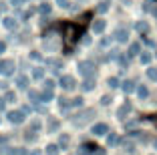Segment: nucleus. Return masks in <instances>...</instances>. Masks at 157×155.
I'll return each instance as SVG.
<instances>
[{"instance_id": "f257e3e1", "label": "nucleus", "mask_w": 157, "mask_h": 155, "mask_svg": "<svg viewBox=\"0 0 157 155\" xmlns=\"http://www.w3.org/2000/svg\"><path fill=\"white\" fill-rule=\"evenodd\" d=\"M78 73L83 75L85 79H91L93 75H95V67H93V63H89V60H81V63H78Z\"/></svg>"}, {"instance_id": "f03ea898", "label": "nucleus", "mask_w": 157, "mask_h": 155, "mask_svg": "<svg viewBox=\"0 0 157 155\" xmlns=\"http://www.w3.org/2000/svg\"><path fill=\"white\" fill-rule=\"evenodd\" d=\"M12 73H14V60L12 59L0 60V75H12Z\"/></svg>"}, {"instance_id": "7ed1b4c3", "label": "nucleus", "mask_w": 157, "mask_h": 155, "mask_svg": "<svg viewBox=\"0 0 157 155\" xmlns=\"http://www.w3.org/2000/svg\"><path fill=\"white\" fill-rule=\"evenodd\" d=\"M8 119L12 121V123L20 125L24 121V111H10V113H8Z\"/></svg>"}, {"instance_id": "20e7f679", "label": "nucleus", "mask_w": 157, "mask_h": 155, "mask_svg": "<svg viewBox=\"0 0 157 155\" xmlns=\"http://www.w3.org/2000/svg\"><path fill=\"white\" fill-rule=\"evenodd\" d=\"M60 87L67 89V91H71V89L75 87V79H73V77H69V75H65V77L60 79Z\"/></svg>"}, {"instance_id": "39448f33", "label": "nucleus", "mask_w": 157, "mask_h": 155, "mask_svg": "<svg viewBox=\"0 0 157 155\" xmlns=\"http://www.w3.org/2000/svg\"><path fill=\"white\" fill-rule=\"evenodd\" d=\"M107 131H109V127H107L105 123H97L95 127H93V133H95V135H99V137H101V135H105Z\"/></svg>"}, {"instance_id": "423d86ee", "label": "nucleus", "mask_w": 157, "mask_h": 155, "mask_svg": "<svg viewBox=\"0 0 157 155\" xmlns=\"http://www.w3.org/2000/svg\"><path fill=\"white\" fill-rule=\"evenodd\" d=\"M105 26H107L105 20H97V22H93V32H95V34H101V32L105 30Z\"/></svg>"}, {"instance_id": "0eeeda50", "label": "nucleus", "mask_w": 157, "mask_h": 155, "mask_svg": "<svg viewBox=\"0 0 157 155\" xmlns=\"http://www.w3.org/2000/svg\"><path fill=\"white\" fill-rule=\"evenodd\" d=\"M127 37H129V32L125 30V28H117V32H115V38H117L119 42H125V41H127Z\"/></svg>"}, {"instance_id": "6e6552de", "label": "nucleus", "mask_w": 157, "mask_h": 155, "mask_svg": "<svg viewBox=\"0 0 157 155\" xmlns=\"http://www.w3.org/2000/svg\"><path fill=\"white\" fill-rule=\"evenodd\" d=\"M93 149H97V147H93V145H89V143H87V145H83V147H81L78 155H91V151H93Z\"/></svg>"}, {"instance_id": "1a4fd4ad", "label": "nucleus", "mask_w": 157, "mask_h": 155, "mask_svg": "<svg viewBox=\"0 0 157 155\" xmlns=\"http://www.w3.org/2000/svg\"><path fill=\"white\" fill-rule=\"evenodd\" d=\"M131 111V105H123V107H119V111H117V117H125V115Z\"/></svg>"}, {"instance_id": "9d476101", "label": "nucleus", "mask_w": 157, "mask_h": 155, "mask_svg": "<svg viewBox=\"0 0 157 155\" xmlns=\"http://www.w3.org/2000/svg\"><path fill=\"white\" fill-rule=\"evenodd\" d=\"M123 91H125V93H133V91H135V85H133L131 81H125V83H123Z\"/></svg>"}, {"instance_id": "9b49d317", "label": "nucleus", "mask_w": 157, "mask_h": 155, "mask_svg": "<svg viewBox=\"0 0 157 155\" xmlns=\"http://www.w3.org/2000/svg\"><path fill=\"white\" fill-rule=\"evenodd\" d=\"M26 83H28V79L24 77V75H20V77H16V85H18L20 89H24V87H26Z\"/></svg>"}, {"instance_id": "f8f14e48", "label": "nucleus", "mask_w": 157, "mask_h": 155, "mask_svg": "<svg viewBox=\"0 0 157 155\" xmlns=\"http://www.w3.org/2000/svg\"><path fill=\"white\" fill-rule=\"evenodd\" d=\"M46 155H59V147L56 145H48L46 147Z\"/></svg>"}, {"instance_id": "ddd939ff", "label": "nucleus", "mask_w": 157, "mask_h": 155, "mask_svg": "<svg viewBox=\"0 0 157 155\" xmlns=\"http://www.w3.org/2000/svg\"><path fill=\"white\" fill-rule=\"evenodd\" d=\"M4 26L6 28H16V20L14 18H4Z\"/></svg>"}, {"instance_id": "4468645a", "label": "nucleus", "mask_w": 157, "mask_h": 155, "mask_svg": "<svg viewBox=\"0 0 157 155\" xmlns=\"http://www.w3.org/2000/svg\"><path fill=\"white\" fill-rule=\"evenodd\" d=\"M137 95H139V97H141V99H145V97H147V95H149V91H147V87H139V89H137Z\"/></svg>"}, {"instance_id": "2eb2a0df", "label": "nucleus", "mask_w": 157, "mask_h": 155, "mask_svg": "<svg viewBox=\"0 0 157 155\" xmlns=\"http://www.w3.org/2000/svg\"><path fill=\"white\" fill-rule=\"evenodd\" d=\"M33 77L34 79H42V77H44V71H42V68H34V71H33Z\"/></svg>"}, {"instance_id": "dca6fc26", "label": "nucleus", "mask_w": 157, "mask_h": 155, "mask_svg": "<svg viewBox=\"0 0 157 155\" xmlns=\"http://www.w3.org/2000/svg\"><path fill=\"white\" fill-rule=\"evenodd\" d=\"M93 89V81L91 79H85V83H83V91H91Z\"/></svg>"}, {"instance_id": "f3484780", "label": "nucleus", "mask_w": 157, "mask_h": 155, "mask_svg": "<svg viewBox=\"0 0 157 155\" xmlns=\"http://www.w3.org/2000/svg\"><path fill=\"white\" fill-rule=\"evenodd\" d=\"M109 87H111V89L119 87V79H117V77H111V79H109Z\"/></svg>"}, {"instance_id": "a211bd4d", "label": "nucleus", "mask_w": 157, "mask_h": 155, "mask_svg": "<svg viewBox=\"0 0 157 155\" xmlns=\"http://www.w3.org/2000/svg\"><path fill=\"white\" fill-rule=\"evenodd\" d=\"M51 99H52V91L44 89V93H42V101H51Z\"/></svg>"}, {"instance_id": "6ab92c4d", "label": "nucleus", "mask_w": 157, "mask_h": 155, "mask_svg": "<svg viewBox=\"0 0 157 155\" xmlns=\"http://www.w3.org/2000/svg\"><path fill=\"white\" fill-rule=\"evenodd\" d=\"M147 77L153 79V81H157V68H149V71H147Z\"/></svg>"}, {"instance_id": "aec40b11", "label": "nucleus", "mask_w": 157, "mask_h": 155, "mask_svg": "<svg viewBox=\"0 0 157 155\" xmlns=\"http://www.w3.org/2000/svg\"><path fill=\"white\" fill-rule=\"evenodd\" d=\"M44 87L48 89V91H52V89H55V81H52V79H46V81H44Z\"/></svg>"}, {"instance_id": "412c9836", "label": "nucleus", "mask_w": 157, "mask_h": 155, "mask_svg": "<svg viewBox=\"0 0 157 155\" xmlns=\"http://www.w3.org/2000/svg\"><path fill=\"white\" fill-rule=\"evenodd\" d=\"M137 52H139V45H137V42H133L131 48H129V55H137Z\"/></svg>"}, {"instance_id": "4be33fe9", "label": "nucleus", "mask_w": 157, "mask_h": 155, "mask_svg": "<svg viewBox=\"0 0 157 155\" xmlns=\"http://www.w3.org/2000/svg\"><path fill=\"white\" fill-rule=\"evenodd\" d=\"M14 99H16V95H14L12 91H8V93H6V97H4V101H6V103H10V101H14Z\"/></svg>"}, {"instance_id": "5701e85b", "label": "nucleus", "mask_w": 157, "mask_h": 155, "mask_svg": "<svg viewBox=\"0 0 157 155\" xmlns=\"http://www.w3.org/2000/svg\"><path fill=\"white\" fill-rule=\"evenodd\" d=\"M141 63L149 64V63H151V55H147V52H145V55H141Z\"/></svg>"}, {"instance_id": "b1692460", "label": "nucleus", "mask_w": 157, "mask_h": 155, "mask_svg": "<svg viewBox=\"0 0 157 155\" xmlns=\"http://www.w3.org/2000/svg\"><path fill=\"white\" fill-rule=\"evenodd\" d=\"M28 97H30V99H33V101H34V103H36V101H38V99H40V95H38V93H36V91H30V93H28Z\"/></svg>"}, {"instance_id": "393cba45", "label": "nucleus", "mask_w": 157, "mask_h": 155, "mask_svg": "<svg viewBox=\"0 0 157 155\" xmlns=\"http://www.w3.org/2000/svg\"><path fill=\"white\" fill-rule=\"evenodd\" d=\"M107 8H109V2H101V4H99V8H97V10H99V12H105Z\"/></svg>"}, {"instance_id": "a878e982", "label": "nucleus", "mask_w": 157, "mask_h": 155, "mask_svg": "<svg viewBox=\"0 0 157 155\" xmlns=\"http://www.w3.org/2000/svg\"><path fill=\"white\" fill-rule=\"evenodd\" d=\"M83 105V99H73V103H71V107H81Z\"/></svg>"}, {"instance_id": "bb28decb", "label": "nucleus", "mask_w": 157, "mask_h": 155, "mask_svg": "<svg viewBox=\"0 0 157 155\" xmlns=\"http://www.w3.org/2000/svg\"><path fill=\"white\" fill-rule=\"evenodd\" d=\"M137 30L139 32H145V30H147V24H145V22H139L137 24Z\"/></svg>"}, {"instance_id": "cd10ccee", "label": "nucleus", "mask_w": 157, "mask_h": 155, "mask_svg": "<svg viewBox=\"0 0 157 155\" xmlns=\"http://www.w3.org/2000/svg\"><path fill=\"white\" fill-rule=\"evenodd\" d=\"M56 4H59L60 8H67V6H69V0H56Z\"/></svg>"}, {"instance_id": "c85d7f7f", "label": "nucleus", "mask_w": 157, "mask_h": 155, "mask_svg": "<svg viewBox=\"0 0 157 155\" xmlns=\"http://www.w3.org/2000/svg\"><path fill=\"white\" fill-rule=\"evenodd\" d=\"M12 155H28V153H26V149H14Z\"/></svg>"}, {"instance_id": "c756f323", "label": "nucleus", "mask_w": 157, "mask_h": 155, "mask_svg": "<svg viewBox=\"0 0 157 155\" xmlns=\"http://www.w3.org/2000/svg\"><path fill=\"white\" fill-rule=\"evenodd\" d=\"M117 141H119V139H117V135H109V145H115Z\"/></svg>"}, {"instance_id": "7c9ffc66", "label": "nucleus", "mask_w": 157, "mask_h": 155, "mask_svg": "<svg viewBox=\"0 0 157 155\" xmlns=\"http://www.w3.org/2000/svg\"><path fill=\"white\" fill-rule=\"evenodd\" d=\"M40 12H46V14H48V12H51V4H42L40 6Z\"/></svg>"}, {"instance_id": "2f4dec72", "label": "nucleus", "mask_w": 157, "mask_h": 155, "mask_svg": "<svg viewBox=\"0 0 157 155\" xmlns=\"http://www.w3.org/2000/svg\"><path fill=\"white\" fill-rule=\"evenodd\" d=\"M67 143H69V137H67V135L60 137V145H67Z\"/></svg>"}, {"instance_id": "473e14b6", "label": "nucleus", "mask_w": 157, "mask_h": 155, "mask_svg": "<svg viewBox=\"0 0 157 155\" xmlns=\"http://www.w3.org/2000/svg\"><path fill=\"white\" fill-rule=\"evenodd\" d=\"M33 129H34V131H36V129H40V123H38V121H33Z\"/></svg>"}, {"instance_id": "72a5a7b5", "label": "nucleus", "mask_w": 157, "mask_h": 155, "mask_svg": "<svg viewBox=\"0 0 157 155\" xmlns=\"http://www.w3.org/2000/svg\"><path fill=\"white\" fill-rule=\"evenodd\" d=\"M4 107H6V101H4V99H0V111H4Z\"/></svg>"}, {"instance_id": "f704fd0d", "label": "nucleus", "mask_w": 157, "mask_h": 155, "mask_svg": "<svg viewBox=\"0 0 157 155\" xmlns=\"http://www.w3.org/2000/svg\"><path fill=\"white\" fill-rule=\"evenodd\" d=\"M30 56H33L34 60H40V55H38V52H33V55H30Z\"/></svg>"}, {"instance_id": "c9c22d12", "label": "nucleus", "mask_w": 157, "mask_h": 155, "mask_svg": "<svg viewBox=\"0 0 157 155\" xmlns=\"http://www.w3.org/2000/svg\"><path fill=\"white\" fill-rule=\"evenodd\" d=\"M20 2H22V0H10V4H14V6H18Z\"/></svg>"}, {"instance_id": "e433bc0d", "label": "nucleus", "mask_w": 157, "mask_h": 155, "mask_svg": "<svg viewBox=\"0 0 157 155\" xmlns=\"http://www.w3.org/2000/svg\"><path fill=\"white\" fill-rule=\"evenodd\" d=\"M4 48H6V45H4V42H0V52H2Z\"/></svg>"}, {"instance_id": "4c0bfd02", "label": "nucleus", "mask_w": 157, "mask_h": 155, "mask_svg": "<svg viewBox=\"0 0 157 155\" xmlns=\"http://www.w3.org/2000/svg\"><path fill=\"white\" fill-rule=\"evenodd\" d=\"M153 14H155V16H157V8H155V10H153Z\"/></svg>"}, {"instance_id": "58836bf2", "label": "nucleus", "mask_w": 157, "mask_h": 155, "mask_svg": "<svg viewBox=\"0 0 157 155\" xmlns=\"http://www.w3.org/2000/svg\"><path fill=\"white\" fill-rule=\"evenodd\" d=\"M155 147H157V143H155Z\"/></svg>"}]
</instances>
